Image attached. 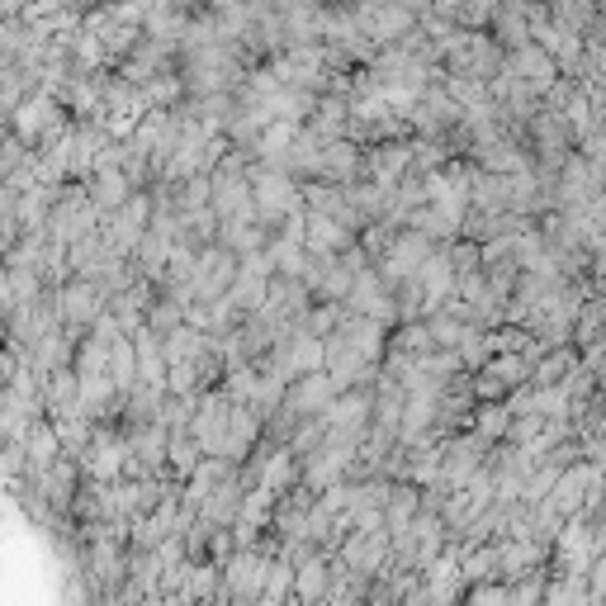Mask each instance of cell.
Returning <instances> with one entry per match:
<instances>
[{"instance_id": "7a4b0ae2", "label": "cell", "mask_w": 606, "mask_h": 606, "mask_svg": "<svg viewBox=\"0 0 606 606\" xmlns=\"http://www.w3.org/2000/svg\"><path fill=\"white\" fill-rule=\"evenodd\" d=\"M294 588H299L303 602H318L322 588H327V573H322V564H308V569L299 573V583H294Z\"/></svg>"}, {"instance_id": "6da1fadb", "label": "cell", "mask_w": 606, "mask_h": 606, "mask_svg": "<svg viewBox=\"0 0 606 606\" xmlns=\"http://www.w3.org/2000/svg\"><path fill=\"white\" fill-rule=\"evenodd\" d=\"M266 578H270V573L261 569V559H237V564H232V573H228V588L247 597V592L266 588Z\"/></svg>"}, {"instance_id": "3957f363", "label": "cell", "mask_w": 606, "mask_h": 606, "mask_svg": "<svg viewBox=\"0 0 606 606\" xmlns=\"http://www.w3.org/2000/svg\"><path fill=\"white\" fill-rule=\"evenodd\" d=\"M512 597H507V588H483L474 592V606H507Z\"/></svg>"}]
</instances>
